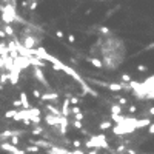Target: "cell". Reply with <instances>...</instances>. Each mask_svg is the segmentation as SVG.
<instances>
[{"label":"cell","instance_id":"cell-1","mask_svg":"<svg viewBox=\"0 0 154 154\" xmlns=\"http://www.w3.org/2000/svg\"><path fill=\"white\" fill-rule=\"evenodd\" d=\"M150 133H153V134H154V125H151V128H150Z\"/></svg>","mask_w":154,"mask_h":154}]
</instances>
